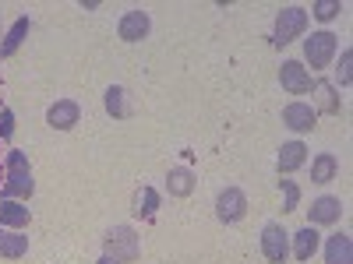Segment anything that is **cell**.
<instances>
[{"mask_svg":"<svg viewBox=\"0 0 353 264\" xmlns=\"http://www.w3.org/2000/svg\"><path fill=\"white\" fill-rule=\"evenodd\" d=\"M339 215H343V204H339V197H329V194L311 201V208H307L311 226H332V222H339Z\"/></svg>","mask_w":353,"mask_h":264,"instance_id":"cell-11","label":"cell"},{"mask_svg":"<svg viewBox=\"0 0 353 264\" xmlns=\"http://www.w3.org/2000/svg\"><path fill=\"white\" fill-rule=\"evenodd\" d=\"M149 28H152V18L145 11H128L121 18V25H117V36H121L124 43H141L145 36H149Z\"/></svg>","mask_w":353,"mask_h":264,"instance_id":"cell-9","label":"cell"},{"mask_svg":"<svg viewBox=\"0 0 353 264\" xmlns=\"http://www.w3.org/2000/svg\"><path fill=\"white\" fill-rule=\"evenodd\" d=\"M11 134H14V113L11 109H0V138L8 141Z\"/></svg>","mask_w":353,"mask_h":264,"instance_id":"cell-26","label":"cell"},{"mask_svg":"<svg viewBox=\"0 0 353 264\" xmlns=\"http://www.w3.org/2000/svg\"><path fill=\"white\" fill-rule=\"evenodd\" d=\"M28 28H32V21H28V18H18V21L11 25V32L4 36V43H0V56H14L18 46L25 43V36H28Z\"/></svg>","mask_w":353,"mask_h":264,"instance_id":"cell-19","label":"cell"},{"mask_svg":"<svg viewBox=\"0 0 353 264\" xmlns=\"http://www.w3.org/2000/svg\"><path fill=\"white\" fill-rule=\"evenodd\" d=\"M279 190H283V212H297V201H301V187L293 180H279Z\"/></svg>","mask_w":353,"mask_h":264,"instance_id":"cell-23","label":"cell"},{"mask_svg":"<svg viewBox=\"0 0 353 264\" xmlns=\"http://www.w3.org/2000/svg\"><path fill=\"white\" fill-rule=\"evenodd\" d=\"M28 226V208L18 201H0V229H21Z\"/></svg>","mask_w":353,"mask_h":264,"instance_id":"cell-17","label":"cell"},{"mask_svg":"<svg viewBox=\"0 0 353 264\" xmlns=\"http://www.w3.org/2000/svg\"><path fill=\"white\" fill-rule=\"evenodd\" d=\"M314 96H318V106L325 109V113H339V99H336V88L332 85H314Z\"/></svg>","mask_w":353,"mask_h":264,"instance_id":"cell-22","label":"cell"},{"mask_svg":"<svg viewBox=\"0 0 353 264\" xmlns=\"http://www.w3.org/2000/svg\"><path fill=\"white\" fill-rule=\"evenodd\" d=\"M304 28H307V11L304 8H283L279 14H276V32H272V43L276 46H286V43H293V39H301L304 36Z\"/></svg>","mask_w":353,"mask_h":264,"instance_id":"cell-3","label":"cell"},{"mask_svg":"<svg viewBox=\"0 0 353 264\" xmlns=\"http://www.w3.org/2000/svg\"><path fill=\"white\" fill-rule=\"evenodd\" d=\"M279 85L286 88L290 96H304V92H311V74H307L304 64L286 60V64L279 67Z\"/></svg>","mask_w":353,"mask_h":264,"instance_id":"cell-8","label":"cell"},{"mask_svg":"<svg viewBox=\"0 0 353 264\" xmlns=\"http://www.w3.org/2000/svg\"><path fill=\"white\" fill-rule=\"evenodd\" d=\"M304 162H307V148H304L301 141H286L283 148H279V159H276L279 173H297Z\"/></svg>","mask_w":353,"mask_h":264,"instance_id":"cell-12","label":"cell"},{"mask_svg":"<svg viewBox=\"0 0 353 264\" xmlns=\"http://www.w3.org/2000/svg\"><path fill=\"white\" fill-rule=\"evenodd\" d=\"M339 11H343V4H339V0H318V4L311 8V14H314L318 21H332Z\"/></svg>","mask_w":353,"mask_h":264,"instance_id":"cell-24","label":"cell"},{"mask_svg":"<svg viewBox=\"0 0 353 264\" xmlns=\"http://www.w3.org/2000/svg\"><path fill=\"white\" fill-rule=\"evenodd\" d=\"M336 173H339V159H336L332 152H321V155L311 162V180H314V184H332Z\"/></svg>","mask_w":353,"mask_h":264,"instance_id":"cell-16","label":"cell"},{"mask_svg":"<svg viewBox=\"0 0 353 264\" xmlns=\"http://www.w3.org/2000/svg\"><path fill=\"white\" fill-rule=\"evenodd\" d=\"M318 232H314V226H304L301 232H293V257L297 261H311L314 257V250H318Z\"/></svg>","mask_w":353,"mask_h":264,"instance_id":"cell-14","label":"cell"},{"mask_svg":"<svg viewBox=\"0 0 353 264\" xmlns=\"http://www.w3.org/2000/svg\"><path fill=\"white\" fill-rule=\"evenodd\" d=\"M261 254L269 257L272 264H283L290 257V232L283 226L269 222V226L261 229Z\"/></svg>","mask_w":353,"mask_h":264,"instance_id":"cell-5","label":"cell"},{"mask_svg":"<svg viewBox=\"0 0 353 264\" xmlns=\"http://www.w3.org/2000/svg\"><path fill=\"white\" fill-rule=\"evenodd\" d=\"M28 254V236H21L18 229H0V257H25Z\"/></svg>","mask_w":353,"mask_h":264,"instance_id":"cell-15","label":"cell"},{"mask_svg":"<svg viewBox=\"0 0 353 264\" xmlns=\"http://www.w3.org/2000/svg\"><path fill=\"white\" fill-rule=\"evenodd\" d=\"M166 190H170L173 197H188V194L194 190V173L184 169V166L170 169V176H166Z\"/></svg>","mask_w":353,"mask_h":264,"instance_id":"cell-18","label":"cell"},{"mask_svg":"<svg viewBox=\"0 0 353 264\" xmlns=\"http://www.w3.org/2000/svg\"><path fill=\"white\" fill-rule=\"evenodd\" d=\"M325 264H353V243L346 232H336L325 243Z\"/></svg>","mask_w":353,"mask_h":264,"instance_id":"cell-13","label":"cell"},{"mask_svg":"<svg viewBox=\"0 0 353 264\" xmlns=\"http://www.w3.org/2000/svg\"><path fill=\"white\" fill-rule=\"evenodd\" d=\"M216 215H219V222H226V226L241 222V219L248 215V197H244V190L226 187V190L216 197Z\"/></svg>","mask_w":353,"mask_h":264,"instance_id":"cell-6","label":"cell"},{"mask_svg":"<svg viewBox=\"0 0 353 264\" xmlns=\"http://www.w3.org/2000/svg\"><path fill=\"white\" fill-rule=\"evenodd\" d=\"M78 116H81L78 102H74V99H61V102H53V106L46 109V124H50L53 131H71V127L78 124Z\"/></svg>","mask_w":353,"mask_h":264,"instance_id":"cell-10","label":"cell"},{"mask_svg":"<svg viewBox=\"0 0 353 264\" xmlns=\"http://www.w3.org/2000/svg\"><path fill=\"white\" fill-rule=\"evenodd\" d=\"M103 250H106V257H113V261H134V257L141 254L138 232H134L131 226H113L106 236H103Z\"/></svg>","mask_w":353,"mask_h":264,"instance_id":"cell-2","label":"cell"},{"mask_svg":"<svg viewBox=\"0 0 353 264\" xmlns=\"http://www.w3.org/2000/svg\"><path fill=\"white\" fill-rule=\"evenodd\" d=\"M283 124H286L290 131H297V134H307V131H314V124H318V109L307 106V102H290V106L283 109Z\"/></svg>","mask_w":353,"mask_h":264,"instance_id":"cell-7","label":"cell"},{"mask_svg":"<svg viewBox=\"0 0 353 264\" xmlns=\"http://www.w3.org/2000/svg\"><path fill=\"white\" fill-rule=\"evenodd\" d=\"M32 190H36V180H32L25 152H11L8 155V180L0 187V194H4V201H14V197H32Z\"/></svg>","mask_w":353,"mask_h":264,"instance_id":"cell-1","label":"cell"},{"mask_svg":"<svg viewBox=\"0 0 353 264\" xmlns=\"http://www.w3.org/2000/svg\"><path fill=\"white\" fill-rule=\"evenodd\" d=\"M99 264H121V261H113V257H106V254H103V257H99Z\"/></svg>","mask_w":353,"mask_h":264,"instance_id":"cell-27","label":"cell"},{"mask_svg":"<svg viewBox=\"0 0 353 264\" xmlns=\"http://www.w3.org/2000/svg\"><path fill=\"white\" fill-rule=\"evenodd\" d=\"M336 50H339V43L332 32H311V39H304V56H307L311 71H325L332 64Z\"/></svg>","mask_w":353,"mask_h":264,"instance_id":"cell-4","label":"cell"},{"mask_svg":"<svg viewBox=\"0 0 353 264\" xmlns=\"http://www.w3.org/2000/svg\"><path fill=\"white\" fill-rule=\"evenodd\" d=\"M106 113L110 116H128L131 109H128V92L121 85H113V88H106Z\"/></svg>","mask_w":353,"mask_h":264,"instance_id":"cell-21","label":"cell"},{"mask_svg":"<svg viewBox=\"0 0 353 264\" xmlns=\"http://www.w3.org/2000/svg\"><path fill=\"white\" fill-rule=\"evenodd\" d=\"M353 50H343V56H339V85L346 88L350 85V78H353Z\"/></svg>","mask_w":353,"mask_h":264,"instance_id":"cell-25","label":"cell"},{"mask_svg":"<svg viewBox=\"0 0 353 264\" xmlns=\"http://www.w3.org/2000/svg\"><path fill=\"white\" fill-rule=\"evenodd\" d=\"M156 208H159V194H156L152 187H141V190L134 194V201H131V212H134L138 219H152Z\"/></svg>","mask_w":353,"mask_h":264,"instance_id":"cell-20","label":"cell"}]
</instances>
